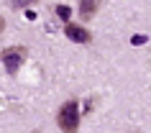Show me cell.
<instances>
[{
  "label": "cell",
  "instance_id": "obj_1",
  "mask_svg": "<svg viewBox=\"0 0 151 133\" xmlns=\"http://www.w3.org/2000/svg\"><path fill=\"white\" fill-rule=\"evenodd\" d=\"M56 123L64 133H77V128H80V105H77V100H67L59 108Z\"/></svg>",
  "mask_w": 151,
  "mask_h": 133
},
{
  "label": "cell",
  "instance_id": "obj_2",
  "mask_svg": "<svg viewBox=\"0 0 151 133\" xmlns=\"http://www.w3.org/2000/svg\"><path fill=\"white\" fill-rule=\"evenodd\" d=\"M26 46H10V49H5L3 54H0V62H3V67L10 72V74H16L18 69H21V64L26 62Z\"/></svg>",
  "mask_w": 151,
  "mask_h": 133
},
{
  "label": "cell",
  "instance_id": "obj_3",
  "mask_svg": "<svg viewBox=\"0 0 151 133\" xmlns=\"http://www.w3.org/2000/svg\"><path fill=\"white\" fill-rule=\"evenodd\" d=\"M64 33H67L72 41H77V44H90V41H92V33H90L85 26H77V23H67L64 26Z\"/></svg>",
  "mask_w": 151,
  "mask_h": 133
},
{
  "label": "cell",
  "instance_id": "obj_4",
  "mask_svg": "<svg viewBox=\"0 0 151 133\" xmlns=\"http://www.w3.org/2000/svg\"><path fill=\"white\" fill-rule=\"evenodd\" d=\"M97 8H100V3H97V0H82V3H80V16H82V18H92Z\"/></svg>",
  "mask_w": 151,
  "mask_h": 133
},
{
  "label": "cell",
  "instance_id": "obj_5",
  "mask_svg": "<svg viewBox=\"0 0 151 133\" xmlns=\"http://www.w3.org/2000/svg\"><path fill=\"white\" fill-rule=\"evenodd\" d=\"M54 13L62 18V21L69 23V16H72V8H69V5H64V3H62V5H56V8H54Z\"/></svg>",
  "mask_w": 151,
  "mask_h": 133
},
{
  "label": "cell",
  "instance_id": "obj_6",
  "mask_svg": "<svg viewBox=\"0 0 151 133\" xmlns=\"http://www.w3.org/2000/svg\"><path fill=\"white\" fill-rule=\"evenodd\" d=\"M146 41H149L146 36H133V39H131V44H146Z\"/></svg>",
  "mask_w": 151,
  "mask_h": 133
},
{
  "label": "cell",
  "instance_id": "obj_7",
  "mask_svg": "<svg viewBox=\"0 0 151 133\" xmlns=\"http://www.w3.org/2000/svg\"><path fill=\"white\" fill-rule=\"evenodd\" d=\"M3 31H5V18L0 16V33H3Z\"/></svg>",
  "mask_w": 151,
  "mask_h": 133
}]
</instances>
